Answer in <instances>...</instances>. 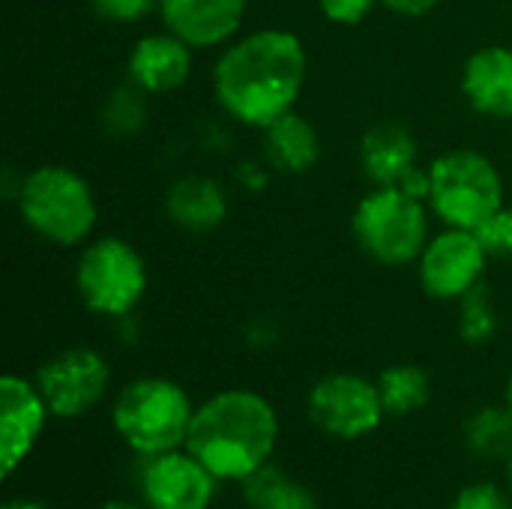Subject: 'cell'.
<instances>
[{
	"label": "cell",
	"mask_w": 512,
	"mask_h": 509,
	"mask_svg": "<svg viewBox=\"0 0 512 509\" xmlns=\"http://www.w3.org/2000/svg\"><path fill=\"white\" fill-rule=\"evenodd\" d=\"M465 444L480 459H507L512 453L510 408H480L465 423Z\"/></svg>",
	"instance_id": "cell-21"
},
{
	"label": "cell",
	"mask_w": 512,
	"mask_h": 509,
	"mask_svg": "<svg viewBox=\"0 0 512 509\" xmlns=\"http://www.w3.org/2000/svg\"><path fill=\"white\" fill-rule=\"evenodd\" d=\"M477 237L483 240V246H486V252L492 255V258H507L512 261V207H501L480 231H477Z\"/></svg>",
	"instance_id": "cell-25"
},
{
	"label": "cell",
	"mask_w": 512,
	"mask_h": 509,
	"mask_svg": "<svg viewBox=\"0 0 512 509\" xmlns=\"http://www.w3.org/2000/svg\"><path fill=\"white\" fill-rule=\"evenodd\" d=\"M195 417L189 393L159 375H144L120 387L111 402V426L120 441L150 459L186 447V435Z\"/></svg>",
	"instance_id": "cell-4"
},
{
	"label": "cell",
	"mask_w": 512,
	"mask_h": 509,
	"mask_svg": "<svg viewBox=\"0 0 512 509\" xmlns=\"http://www.w3.org/2000/svg\"><path fill=\"white\" fill-rule=\"evenodd\" d=\"M378 393L390 417H408L429 405L432 378L417 363H396L378 375Z\"/></svg>",
	"instance_id": "cell-20"
},
{
	"label": "cell",
	"mask_w": 512,
	"mask_h": 509,
	"mask_svg": "<svg viewBox=\"0 0 512 509\" xmlns=\"http://www.w3.org/2000/svg\"><path fill=\"white\" fill-rule=\"evenodd\" d=\"M489 252L477 231L444 228L441 234L429 237L426 249L417 258V279L426 297L441 303H459L471 288L486 279Z\"/></svg>",
	"instance_id": "cell-10"
},
{
	"label": "cell",
	"mask_w": 512,
	"mask_h": 509,
	"mask_svg": "<svg viewBox=\"0 0 512 509\" xmlns=\"http://www.w3.org/2000/svg\"><path fill=\"white\" fill-rule=\"evenodd\" d=\"M249 0H159L162 27L195 51L225 48L246 21Z\"/></svg>",
	"instance_id": "cell-13"
},
{
	"label": "cell",
	"mask_w": 512,
	"mask_h": 509,
	"mask_svg": "<svg viewBox=\"0 0 512 509\" xmlns=\"http://www.w3.org/2000/svg\"><path fill=\"white\" fill-rule=\"evenodd\" d=\"M354 243L384 267H405L429 243V204L399 186H375L351 213Z\"/></svg>",
	"instance_id": "cell-6"
},
{
	"label": "cell",
	"mask_w": 512,
	"mask_h": 509,
	"mask_svg": "<svg viewBox=\"0 0 512 509\" xmlns=\"http://www.w3.org/2000/svg\"><path fill=\"white\" fill-rule=\"evenodd\" d=\"M375 3H381V0H318L324 18L333 24H345V27L360 24L375 9Z\"/></svg>",
	"instance_id": "cell-27"
},
{
	"label": "cell",
	"mask_w": 512,
	"mask_h": 509,
	"mask_svg": "<svg viewBox=\"0 0 512 509\" xmlns=\"http://www.w3.org/2000/svg\"><path fill=\"white\" fill-rule=\"evenodd\" d=\"M144 123H147V93L132 81L114 87L102 105V126L114 138H126L135 135Z\"/></svg>",
	"instance_id": "cell-22"
},
{
	"label": "cell",
	"mask_w": 512,
	"mask_h": 509,
	"mask_svg": "<svg viewBox=\"0 0 512 509\" xmlns=\"http://www.w3.org/2000/svg\"><path fill=\"white\" fill-rule=\"evenodd\" d=\"M306 414L312 426L336 441H360L381 429L387 411L378 393V381L354 372H333L315 381L306 396Z\"/></svg>",
	"instance_id": "cell-8"
},
{
	"label": "cell",
	"mask_w": 512,
	"mask_h": 509,
	"mask_svg": "<svg viewBox=\"0 0 512 509\" xmlns=\"http://www.w3.org/2000/svg\"><path fill=\"white\" fill-rule=\"evenodd\" d=\"M147 261L123 237L87 240L75 264V291L93 315L126 318L147 294Z\"/></svg>",
	"instance_id": "cell-7"
},
{
	"label": "cell",
	"mask_w": 512,
	"mask_h": 509,
	"mask_svg": "<svg viewBox=\"0 0 512 509\" xmlns=\"http://www.w3.org/2000/svg\"><path fill=\"white\" fill-rule=\"evenodd\" d=\"M51 411L36 387L21 375L0 381V477L9 480L39 444Z\"/></svg>",
	"instance_id": "cell-12"
},
{
	"label": "cell",
	"mask_w": 512,
	"mask_h": 509,
	"mask_svg": "<svg viewBox=\"0 0 512 509\" xmlns=\"http://www.w3.org/2000/svg\"><path fill=\"white\" fill-rule=\"evenodd\" d=\"M462 93L468 105L495 120L512 117V48L486 45L477 48L462 66Z\"/></svg>",
	"instance_id": "cell-15"
},
{
	"label": "cell",
	"mask_w": 512,
	"mask_h": 509,
	"mask_svg": "<svg viewBox=\"0 0 512 509\" xmlns=\"http://www.w3.org/2000/svg\"><path fill=\"white\" fill-rule=\"evenodd\" d=\"M429 177V210L444 228L480 231L504 207V177L480 150L456 147L435 156Z\"/></svg>",
	"instance_id": "cell-5"
},
{
	"label": "cell",
	"mask_w": 512,
	"mask_h": 509,
	"mask_svg": "<svg viewBox=\"0 0 512 509\" xmlns=\"http://www.w3.org/2000/svg\"><path fill=\"white\" fill-rule=\"evenodd\" d=\"M459 336L468 345H486L492 342V336L498 333V312L492 303V291L486 282H480L477 288H471L462 300H459Z\"/></svg>",
	"instance_id": "cell-23"
},
{
	"label": "cell",
	"mask_w": 512,
	"mask_h": 509,
	"mask_svg": "<svg viewBox=\"0 0 512 509\" xmlns=\"http://www.w3.org/2000/svg\"><path fill=\"white\" fill-rule=\"evenodd\" d=\"M450 509H512V504L495 483H471L456 495Z\"/></svg>",
	"instance_id": "cell-26"
},
{
	"label": "cell",
	"mask_w": 512,
	"mask_h": 509,
	"mask_svg": "<svg viewBox=\"0 0 512 509\" xmlns=\"http://www.w3.org/2000/svg\"><path fill=\"white\" fill-rule=\"evenodd\" d=\"M195 48L186 45L171 30L147 33L141 36L126 60V75L135 87H141L147 96L171 93L183 87L195 66Z\"/></svg>",
	"instance_id": "cell-14"
},
{
	"label": "cell",
	"mask_w": 512,
	"mask_h": 509,
	"mask_svg": "<svg viewBox=\"0 0 512 509\" xmlns=\"http://www.w3.org/2000/svg\"><path fill=\"white\" fill-rule=\"evenodd\" d=\"M507 477H510V489H512V453L507 456Z\"/></svg>",
	"instance_id": "cell-33"
},
{
	"label": "cell",
	"mask_w": 512,
	"mask_h": 509,
	"mask_svg": "<svg viewBox=\"0 0 512 509\" xmlns=\"http://www.w3.org/2000/svg\"><path fill=\"white\" fill-rule=\"evenodd\" d=\"M306 72L303 39L285 27H261L222 48L213 66V96L234 123L267 129L297 111Z\"/></svg>",
	"instance_id": "cell-1"
},
{
	"label": "cell",
	"mask_w": 512,
	"mask_h": 509,
	"mask_svg": "<svg viewBox=\"0 0 512 509\" xmlns=\"http://www.w3.org/2000/svg\"><path fill=\"white\" fill-rule=\"evenodd\" d=\"M231 201L225 186L207 174H183L165 192V213L168 219L192 234L216 231L228 219Z\"/></svg>",
	"instance_id": "cell-16"
},
{
	"label": "cell",
	"mask_w": 512,
	"mask_h": 509,
	"mask_svg": "<svg viewBox=\"0 0 512 509\" xmlns=\"http://www.w3.org/2000/svg\"><path fill=\"white\" fill-rule=\"evenodd\" d=\"M243 501L249 509H318V498L309 486L288 477L282 468L267 462L243 483Z\"/></svg>",
	"instance_id": "cell-19"
},
{
	"label": "cell",
	"mask_w": 512,
	"mask_h": 509,
	"mask_svg": "<svg viewBox=\"0 0 512 509\" xmlns=\"http://www.w3.org/2000/svg\"><path fill=\"white\" fill-rule=\"evenodd\" d=\"M33 381L51 417L75 420L105 399L111 387V366L99 351L78 345L48 357Z\"/></svg>",
	"instance_id": "cell-9"
},
{
	"label": "cell",
	"mask_w": 512,
	"mask_h": 509,
	"mask_svg": "<svg viewBox=\"0 0 512 509\" xmlns=\"http://www.w3.org/2000/svg\"><path fill=\"white\" fill-rule=\"evenodd\" d=\"M417 138L396 120L372 123L360 135V168L375 186H399L417 168Z\"/></svg>",
	"instance_id": "cell-17"
},
{
	"label": "cell",
	"mask_w": 512,
	"mask_h": 509,
	"mask_svg": "<svg viewBox=\"0 0 512 509\" xmlns=\"http://www.w3.org/2000/svg\"><path fill=\"white\" fill-rule=\"evenodd\" d=\"M243 174V183L246 186H252V189H258V186H264L267 183V174H264V168L258 165V162H243V168H240Z\"/></svg>",
	"instance_id": "cell-29"
},
{
	"label": "cell",
	"mask_w": 512,
	"mask_h": 509,
	"mask_svg": "<svg viewBox=\"0 0 512 509\" xmlns=\"http://www.w3.org/2000/svg\"><path fill=\"white\" fill-rule=\"evenodd\" d=\"M261 132H264V159L273 171L306 174L321 159V135L300 111L279 117Z\"/></svg>",
	"instance_id": "cell-18"
},
{
	"label": "cell",
	"mask_w": 512,
	"mask_h": 509,
	"mask_svg": "<svg viewBox=\"0 0 512 509\" xmlns=\"http://www.w3.org/2000/svg\"><path fill=\"white\" fill-rule=\"evenodd\" d=\"M279 441V414L267 396L231 387L195 408L186 450L219 480L243 483L273 459Z\"/></svg>",
	"instance_id": "cell-2"
},
{
	"label": "cell",
	"mask_w": 512,
	"mask_h": 509,
	"mask_svg": "<svg viewBox=\"0 0 512 509\" xmlns=\"http://www.w3.org/2000/svg\"><path fill=\"white\" fill-rule=\"evenodd\" d=\"M99 509H144V507H138V504H132V501H105Z\"/></svg>",
	"instance_id": "cell-31"
},
{
	"label": "cell",
	"mask_w": 512,
	"mask_h": 509,
	"mask_svg": "<svg viewBox=\"0 0 512 509\" xmlns=\"http://www.w3.org/2000/svg\"><path fill=\"white\" fill-rule=\"evenodd\" d=\"M219 480L186 450L150 456L141 471L147 509H210Z\"/></svg>",
	"instance_id": "cell-11"
},
{
	"label": "cell",
	"mask_w": 512,
	"mask_h": 509,
	"mask_svg": "<svg viewBox=\"0 0 512 509\" xmlns=\"http://www.w3.org/2000/svg\"><path fill=\"white\" fill-rule=\"evenodd\" d=\"M0 509H51L48 504L36 501V498H9Z\"/></svg>",
	"instance_id": "cell-30"
},
{
	"label": "cell",
	"mask_w": 512,
	"mask_h": 509,
	"mask_svg": "<svg viewBox=\"0 0 512 509\" xmlns=\"http://www.w3.org/2000/svg\"><path fill=\"white\" fill-rule=\"evenodd\" d=\"M507 408H510V414H512V372H510V381H507Z\"/></svg>",
	"instance_id": "cell-32"
},
{
	"label": "cell",
	"mask_w": 512,
	"mask_h": 509,
	"mask_svg": "<svg viewBox=\"0 0 512 509\" xmlns=\"http://www.w3.org/2000/svg\"><path fill=\"white\" fill-rule=\"evenodd\" d=\"M384 9L396 12V15H405V18H420V15H429L432 9H438L441 0H381Z\"/></svg>",
	"instance_id": "cell-28"
},
{
	"label": "cell",
	"mask_w": 512,
	"mask_h": 509,
	"mask_svg": "<svg viewBox=\"0 0 512 509\" xmlns=\"http://www.w3.org/2000/svg\"><path fill=\"white\" fill-rule=\"evenodd\" d=\"M90 9L111 24H135L159 12V0H87Z\"/></svg>",
	"instance_id": "cell-24"
},
{
	"label": "cell",
	"mask_w": 512,
	"mask_h": 509,
	"mask_svg": "<svg viewBox=\"0 0 512 509\" xmlns=\"http://www.w3.org/2000/svg\"><path fill=\"white\" fill-rule=\"evenodd\" d=\"M18 216L21 222L51 246L72 249L93 237L99 204L96 192L69 165H36L18 180Z\"/></svg>",
	"instance_id": "cell-3"
}]
</instances>
